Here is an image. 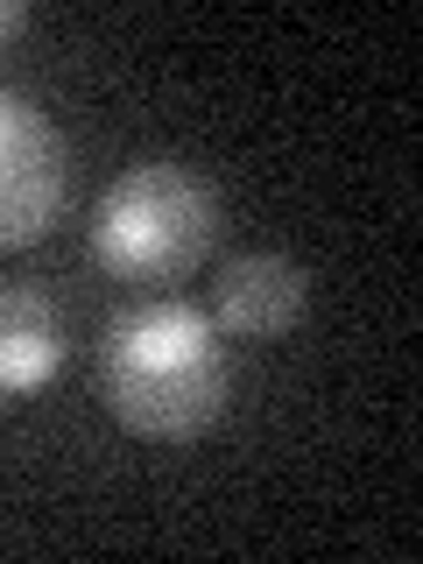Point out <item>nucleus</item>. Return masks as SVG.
I'll use <instances>...</instances> for the list:
<instances>
[{"instance_id":"f257e3e1","label":"nucleus","mask_w":423,"mask_h":564,"mask_svg":"<svg viewBox=\"0 0 423 564\" xmlns=\"http://www.w3.org/2000/svg\"><path fill=\"white\" fill-rule=\"evenodd\" d=\"M234 395V360H226V332L212 325L191 296L155 290L141 304L113 311L99 332V402L113 423L155 445H184L219 423Z\"/></svg>"},{"instance_id":"f03ea898","label":"nucleus","mask_w":423,"mask_h":564,"mask_svg":"<svg viewBox=\"0 0 423 564\" xmlns=\"http://www.w3.org/2000/svg\"><path fill=\"white\" fill-rule=\"evenodd\" d=\"M212 234H219V198L191 163H170V155H149V163H128L113 184L99 191L93 205V261L113 282H176L205 261Z\"/></svg>"},{"instance_id":"7ed1b4c3","label":"nucleus","mask_w":423,"mask_h":564,"mask_svg":"<svg viewBox=\"0 0 423 564\" xmlns=\"http://www.w3.org/2000/svg\"><path fill=\"white\" fill-rule=\"evenodd\" d=\"M70 149L29 93L0 85V247H35L70 184Z\"/></svg>"},{"instance_id":"20e7f679","label":"nucleus","mask_w":423,"mask_h":564,"mask_svg":"<svg viewBox=\"0 0 423 564\" xmlns=\"http://www.w3.org/2000/svg\"><path fill=\"white\" fill-rule=\"evenodd\" d=\"M304 304H311V275L290 254H269V247L234 254L212 282V325L234 332V339H282L304 317Z\"/></svg>"},{"instance_id":"39448f33","label":"nucleus","mask_w":423,"mask_h":564,"mask_svg":"<svg viewBox=\"0 0 423 564\" xmlns=\"http://www.w3.org/2000/svg\"><path fill=\"white\" fill-rule=\"evenodd\" d=\"M64 367V317L43 290L0 282V402L35 395Z\"/></svg>"},{"instance_id":"423d86ee","label":"nucleus","mask_w":423,"mask_h":564,"mask_svg":"<svg viewBox=\"0 0 423 564\" xmlns=\"http://www.w3.org/2000/svg\"><path fill=\"white\" fill-rule=\"evenodd\" d=\"M22 22H29V8H22V0H0V43H8V35L22 29Z\"/></svg>"}]
</instances>
